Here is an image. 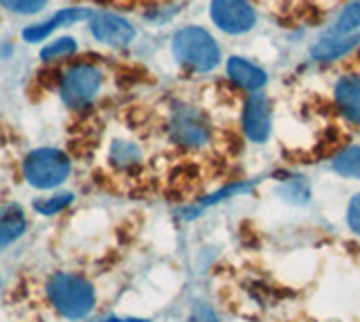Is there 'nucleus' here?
<instances>
[{
  "instance_id": "nucleus-1",
  "label": "nucleus",
  "mask_w": 360,
  "mask_h": 322,
  "mask_svg": "<svg viewBox=\"0 0 360 322\" xmlns=\"http://www.w3.org/2000/svg\"><path fill=\"white\" fill-rule=\"evenodd\" d=\"M54 309L68 320H84L95 309V291L86 280L70 273H56L48 282Z\"/></svg>"
},
{
  "instance_id": "nucleus-19",
  "label": "nucleus",
  "mask_w": 360,
  "mask_h": 322,
  "mask_svg": "<svg viewBox=\"0 0 360 322\" xmlns=\"http://www.w3.org/2000/svg\"><path fill=\"white\" fill-rule=\"evenodd\" d=\"M75 50H77V43H75L70 37H63V39H56L54 43H50V46L41 52V57H43L45 61H50V59L68 57V54H72Z\"/></svg>"
},
{
  "instance_id": "nucleus-6",
  "label": "nucleus",
  "mask_w": 360,
  "mask_h": 322,
  "mask_svg": "<svg viewBox=\"0 0 360 322\" xmlns=\"http://www.w3.org/2000/svg\"><path fill=\"white\" fill-rule=\"evenodd\" d=\"M172 138L187 149H200L210 140V124L196 108H178L172 117Z\"/></svg>"
},
{
  "instance_id": "nucleus-4",
  "label": "nucleus",
  "mask_w": 360,
  "mask_h": 322,
  "mask_svg": "<svg viewBox=\"0 0 360 322\" xmlns=\"http://www.w3.org/2000/svg\"><path fill=\"white\" fill-rule=\"evenodd\" d=\"M101 75L93 65H77L65 72L61 82V97L70 108L88 106L99 93Z\"/></svg>"
},
{
  "instance_id": "nucleus-8",
  "label": "nucleus",
  "mask_w": 360,
  "mask_h": 322,
  "mask_svg": "<svg viewBox=\"0 0 360 322\" xmlns=\"http://www.w3.org/2000/svg\"><path fill=\"white\" fill-rule=\"evenodd\" d=\"M90 30H93V34L97 41L106 43V46H112V48H124L129 46L135 37V30L133 25L129 23L127 18L122 16H115V14H99L93 18V23H90Z\"/></svg>"
},
{
  "instance_id": "nucleus-21",
  "label": "nucleus",
  "mask_w": 360,
  "mask_h": 322,
  "mask_svg": "<svg viewBox=\"0 0 360 322\" xmlns=\"http://www.w3.org/2000/svg\"><path fill=\"white\" fill-rule=\"evenodd\" d=\"M347 224L352 228L356 235L360 237V194H356L352 198V203H349V210H347Z\"/></svg>"
},
{
  "instance_id": "nucleus-10",
  "label": "nucleus",
  "mask_w": 360,
  "mask_h": 322,
  "mask_svg": "<svg viewBox=\"0 0 360 322\" xmlns=\"http://www.w3.org/2000/svg\"><path fill=\"white\" fill-rule=\"evenodd\" d=\"M228 77L236 88H241V91H248V93H257L266 86V72L259 68V65L241 57H232L228 61Z\"/></svg>"
},
{
  "instance_id": "nucleus-18",
  "label": "nucleus",
  "mask_w": 360,
  "mask_h": 322,
  "mask_svg": "<svg viewBox=\"0 0 360 322\" xmlns=\"http://www.w3.org/2000/svg\"><path fill=\"white\" fill-rule=\"evenodd\" d=\"M110 158L115 165H120V167H129V165L140 160V151L129 142H115V147L110 151Z\"/></svg>"
},
{
  "instance_id": "nucleus-2",
  "label": "nucleus",
  "mask_w": 360,
  "mask_h": 322,
  "mask_svg": "<svg viewBox=\"0 0 360 322\" xmlns=\"http://www.w3.org/2000/svg\"><path fill=\"white\" fill-rule=\"evenodd\" d=\"M174 57L191 72H210L221 61L219 43L202 27H185L174 37Z\"/></svg>"
},
{
  "instance_id": "nucleus-5",
  "label": "nucleus",
  "mask_w": 360,
  "mask_h": 322,
  "mask_svg": "<svg viewBox=\"0 0 360 322\" xmlns=\"http://www.w3.org/2000/svg\"><path fill=\"white\" fill-rule=\"evenodd\" d=\"M210 14L214 25L228 34H243L257 23L255 9L248 0H212Z\"/></svg>"
},
{
  "instance_id": "nucleus-12",
  "label": "nucleus",
  "mask_w": 360,
  "mask_h": 322,
  "mask_svg": "<svg viewBox=\"0 0 360 322\" xmlns=\"http://www.w3.org/2000/svg\"><path fill=\"white\" fill-rule=\"evenodd\" d=\"M86 16H90L88 9H63V12L54 14L50 20H45V23L27 27L25 32H22V37H25V41H30V43L41 41L45 37H50L54 30H59L63 25H70V23H77V20H82Z\"/></svg>"
},
{
  "instance_id": "nucleus-15",
  "label": "nucleus",
  "mask_w": 360,
  "mask_h": 322,
  "mask_svg": "<svg viewBox=\"0 0 360 322\" xmlns=\"http://www.w3.org/2000/svg\"><path fill=\"white\" fill-rule=\"evenodd\" d=\"M360 27V3L347 5L340 16L335 20V32L338 34H354Z\"/></svg>"
},
{
  "instance_id": "nucleus-23",
  "label": "nucleus",
  "mask_w": 360,
  "mask_h": 322,
  "mask_svg": "<svg viewBox=\"0 0 360 322\" xmlns=\"http://www.w3.org/2000/svg\"><path fill=\"white\" fill-rule=\"evenodd\" d=\"M106 322H146V320H135V318H108Z\"/></svg>"
},
{
  "instance_id": "nucleus-9",
  "label": "nucleus",
  "mask_w": 360,
  "mask_h": 322,
  "mask_svg": "<svg viewBox=\"0 0 360 322\" xmlns=\"http://www.w3.org/2000/svg\"><path fill=\"white\" fill-rule=\"evenodd\" d=\"M335 104L347 122L360 124V77L345 75L335 84Z\"/></svg>"
},
{
  "instance_id": "nucleus-14",
  "label": "nucleus",
  "mask_w": 360,
  "mask_h": 322,
  "mask_svg": "<svg viewBox=\"0 0 360 322\" xmlns=\"http://www.w3.org/2000/svg\"><path fill=\"white\" fill-rule=\"evenodd\" d=\"M331 167L345 179H360V147H347L333 158Z\"/></svg>"
},
{
  "instance_id": "nucleus-17",
  "label": "nucleus",
  "mask_w": 360,
  "mask_h": 322,
  "mask_svg": "<svg viewBox=\"0 0 360 322\" xmlns=\"http://www.w3.org/2000/svg\"><path fill=\"white\" fill-rule=\"evenodd\" d=\"M72 194H56V196H48V198H41V201L34 203V210L45 217H50V214H56V212H61V210H65L68 205L72 203Z\"/></svg>"
},
{
  "instance_id": "nucleus-11",
  "label": "nucleus",
  "mask_w": 360,
  "mask_h": 322,
  "mask_svg": "<svg viewBox=\"0 0 360 322\" xmlns=\"http://www.w3.org/2000/svg\"><path fill=\"white\" fill-rule=\"evenodd\" d=\"M360 46V34L354 32V34H335L333 37H326L322 39L318 46L313 48V57L320 59V61H333V59H340L345 54L354 52Z\"/></svg>"
},
{
  "instance_id": "nucleus-20",
  "label": "nucleus",
  "mask_w": 360,
  "mask_h": 322,
  "mask_svg": "<svg viewBox=\"0 0 360 322\" xmlns=\"http://www.w3.org/2000/svg\"><path fill=\"white\" fill-rule=\"evenodd\" d=\"M48 0H0V5L16 14H37L45 7Z\"/></svg>"
},
{
  "instance_id": "nucleus-16",
  "label": "nucleus",
  "mask_w": 360,
  "mask_h": 322,
  "mask_svg": "<svg viewBox=\"0 0 360 322\" xmlns=\"http://www.w3.org/2000/svg\"><path fill=\"white\" fill-rule=\"evenodd\" d=\"M279 194H281V198H286L288 203H307L311 196V190L304 179H290L288 183L279 187Z\"/></svg>"
},
{
  "instance_id": "nucleus-13",
  "label": "nucleus",
  "mask_w": 360,
  "mask_h": 322,
  "mask_svg": "<svg viewBox=\"0 0 360 322\" xmlns=\"http://www.w3.org/2000/svg\"><path fill=\"white\" fill-rule=\"evenodd\" d=\"M25 214L18 205H5L0 207V248L14 243L22 232H25Z\"/></svg>"
},
{
  "instance_id": "nucleus-3",
  "label": "nucleus",
  "mask_w": 360,
  "mask_h": 322,
  "mask_svg": "<svg viewBox=\"0 0 360 322\" xmlns=\"http://www.w3.org/2000/svg\"><path fill=\"white\" fill-rule=\"evenodd\" d=\"M22 174H25L30 185L39 187V190H50L68 179L70 160L59 149H37L25 158Z\"/></svg>"
},
{
  "instance_id": "nucleus-7",
  "label": "nucleus",
  "mask_w": 360,
  "mask_h": 322,
  "mask_svg": "<svg viewBox=\"0 0 360 322\" xmlns=\"http://www.w3.org/2000/svg\"><path fill=\"white\" fill-rule=\"evenodd\" d=\"M241 122H243L245 136L252 142L264 144L270 138V129H273V108H270V102L262 91L250 93V97H248Z\"/></svg>"
},
{
  "instance_id": "nucleus-22",
  "label": "nucleus",
  "mask_w": 360,
  "mask_h": 322,
  "mask_svg": "<svg viewBox=\"0 0 360 322\" xmlns=\"http://www.w3.org/2000/svg\"><path fill=\"white\" fill-rule=\"evenodd\" d=\"M189 322H221V320H219L217 314H214L212 307H207V304H196L194 309H191Z\"/></svg>"
}]
</instances>
